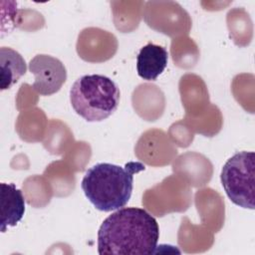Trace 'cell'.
I'll list each match as a JSON object with an SVG mask.
<instances>
[{
  "label": "cell",
  "mask_w": 255,
  "mask_h": 255,
  "mask_svg": "<svg viewBox=\"0 0 255 255\" xmlns=\"http://www.w3.org/2000/svg\"><path fill=\"white\" fill-rule=\"evenodd\" d=\"M159 239L156 219L138 207H123L109 215L98 231L101 255H147L155 252Z\"/></svg>",
  "instance_id": "1"
},
{
  "label": "cell",
  "mask_w": 255,
  "mask_h": 255,
  "mask_svg": "<svg viewBox=\"0 0 255 255\" xmlns=\"http://www.w3.org/2000/svg\"><path fill=\"white\" fill-rule=\"evenodd\" d=\"M144 168V165L137 161H129L125 166L108 162L97 163L87 170L81 187L98 210H118L125 207L130 199L133 174Z\"/></svg>",
  "instance_id": "2"
},
{
  "label": "cell",
  "mask_w": 255,
  "mask_h": 255,
  "mask_svg": "<svg viewBox=\"0 0 255 255\" xmlns=\"http://www.w3.org/2000/svg\"><path fill=\"white\" fill-rule=\"evenodd\" d=\"M121 92L117 84L104 75H85L70 90L71 106L87 122H102L118 109Z\"/></svg>",
  "instance_id": "3"
},
{
  "label": "cell",
  "mask_w": 255,
  "mask_h": 255,
  "mask_svg": "<svg viewBox=\"0 0 255 255\" xmlns=\"http://www.w3.org/2000/svg\"><path fill=\"white\" fill-rule=\"evenodd\" d=\"M254 176L255 153L253 151L237 152L224 163L220 180L231 202L242 208L254 209Z\"/></svg>",
  "instance_id": "4"
},
{
  "label": "cell",
  "mask_w": 255,
  "mask_h": 255,
  "mask_svg": "<svg viewBox=\"0 0 255 255\" xmlns=\"http://www.w3.org/2000/svg\"><path fill=\"white\" fill-rule=\"evenodd\" d=\"M29 71L35 76L32 88L41 96H51L60 91L67 80V70L57 58L39 54L29 62Z\"/></svg>",
  "instance_id": "5"
},
{
  "label": "cell",
  "mask_w": 255,
  "mask_h": 255,
  "mask_svg": "<svg viewBox=\"0 0 255 255\" xmlns=\"http://www.w3.org/2000/svg\"><path fill=\"white\" fill-rule=\"evenodd\" d=\"M1 186V232L9 226H15L24 216L25 198L14 183L2 182Z\"/></svg>",
  "instance_id": "6"
},
{
  "label": "cell",
  "mask_w": 255,
  "mask_h": 255,
  "mask_svg": "<svg viewBox=\"0 0 255 255\" xmlns=\"http://www.w3.org/2000/svg\"><path fill=\"white\" fill-rule=\"evenodd\" d=\"M168 53L162 46L148 43L136 57L137 75L146 81H154L167 66Z\"/></svg>",
  "instance_id": "7"
},
{
  "label": "cell",
  "mask_w": 255,
  "mask_h": 255,
  "mask_svg": "<svg viewBox=\"0 0 255 255\" xmlns=\"http://www.w3.org/2000/svg\"><path fill=\"white\" fill-rule=\"evenodd\" d=\"M0 88L1 91L10 89L25 75L27 66L20 53L9 47L0 48Z\"/></svg>",
  "instance_id": "8"
}]
</instances>
